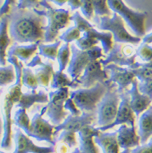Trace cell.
<instances>
[{
  "instance_id": "43",
  "label": "cell",
  "mask_w": 152,
  "mask_h": 153,
  "mask_svg": "<svg viewBox=\"0 0 152 153\" xmlns=\"http://www.w3.org/2000/svg\"><path fill=\"white\" fill-rule=\"evenodd\" d=\"M65 109L68 110V111L70 112L71 115H73V116H80V115H82V112H81V110L76 106V104L73 102V100H72V99H70V98H68V99L65 101Z\"/></svg>"
},
{
  "instance_id": "42",
  "label": "cell",
  "mask_w": 152,
  "mask_h": 153,
  "mask_svg": "<svg viewBox=\"0 0 152 153\" xmlns=\"http://www.w3.org/2000/svg\"><path fill=\"white\" fill-rule=\"evenodd\" d=\"M131 153H152V137L147 143L132 149Z\"/></svg>"
},
{
  "instance_id": "24",
  "label": "cell",
  "mask_w": 152,
  "mask_h": 153,
  "mask_svg": "<svg viewBox=\"0 0 152 153\" xmlns=\"http://www.w3.org/2000/svg\"><path fill=\"white\" fill-rule=\"evenodd\" d=\"M48 102H49V96L45 92L41 91L37 93L35 91H32L31 92L23 93L21 95V100L16 107L27 110L30 108L36 103H48Z\"/></svg>"
},
{
  "instance_id": "3",
  "label": "cell",
  "mask_w": 152,
  "mask_h": 153,
  "mask_svg": "<svg viewBox=\"0 0 152 153\" xmlns=\"http://www.w3.org/2000/svg\"><path fill=\"white\" fill-rule=\"evenodd\" d=\"M111 84L112 83H109L106 81L104 82L97 83L90 88L73 91L69 92L70 99L73 100L76 106L82 112H96L98 104Z\"/></svg>"
},
{
  "instance_id": "2",
  "label": "cell",
  "mask_w": 152,
  "mask_h": 153,
  "mask_svg": "<svg viewBox=\"0 0 152 153\" xmlns=\"http://www.w3.org/2000/svg\"><path fill=\"white\" fill-rule=\"evenodd\" d=\"M70 21H73L75 26L82 33V36L76 42V46L82 51H87L95 47L98 42L102 43V50L108 53L113 47V37L111 33L99 32L94 28L89 21L76 11L71 16Z\"/></svg>"
},
{
  "instance_id": "20",
  "label": "cell",
  "mask_w": 152,
  "mask_h": 153,
  "mask_svg": "<svg viewBox=\"0 0 152 153\" xmlns=\"http://www.w3.org/2000/svg\"><path fill=\"white\" fill-rule=\"evenodd\" d=\"M28 68H33L36 66H40L39 68L35 70V76H37L38 84L43 87H47L50 85V80H52L54 69L53 65L50 63H44L42 61L40 56L37 55L35 56L31 61L27 64Z\"/></svg>"
},
{
  "instance_id": "32",
  "label": "cell",
  "mask_w": 152,
  "mask_h": 153,
  "mask_svg": "<svg viewBox=\"0 0 152 153\" xmlns=\"http://www.w3.org/2000/svg\"><path fill=\"white\" fill-rule=\"evenodd\" d=\"M22 84L27 88L35 91L38 87V82L34 73L29 68H24L22 74Z\"/></svg>"
},
{
  "instance_id": "27",
  "label": "cell",
  "mask_w": 152,
  "mask_h": 153,
  "mask_svg": "<svg viewBox=\"0 0 152 153\" xmlns=\"http://www.w3.org/2000/svg\"><path fill=\"white\" fill-rule=\"evenodd\" d=\"M79 85H80L77 83V82L70 80L66 74L60 71H56L54 73L52 80L50 82V88L56 89V90L65 88V87L75 89L77 88Z\"/></svg>"
},
{
  "instance_id": "22",
  "label": "cell",
  "mask_w": 152,
  "mask_h": 153,
  "mask_svg": "<svg viewBox=\"0 0 152 153\" xmlns=\"http://www.w3.org/2000/svg\"><path fill=\"white\" fill-rule=\"evenodd\" d=\"M94 143L102 148V153H131V149L119 152L117 143V131L112 133L101 132L99 136L94 138Z\"/></svg>"
},
{
  "instance_id": "12",
  "label": "cell",
  "mask_w": 152,
  "mask_h": 153,
  "mask_svg": "<svg viewBox=\"0 0 152 153\" xmlns=\"http://www.w3.org/2000/svg\"><path fill=\"white\" fill-rule=\"evenodd\" d=\"M45 112H47V106L44 107L40 113H37L33 116L31 120L30 132L28 136L35 138L39 142H47L55 147L56 142L54 139V131L56 126L42 117Z\"/></svg>"
},
{
  "instance_id": "41",
  "label": "cell",
  "mask_w": 152,
  "mask_h": 153,
  "mask_svg": "<svg viewBox=\"0 0 152 153\" xmlns=\"http://www.w3.org/2000/svg\"><path fill=\"white\" fill-rule=\"evenodd\" d=\"M16 7L19 9H38V7H40V3L39 1L33 0L18 1L16 3Z\"/></svg>"
},
{
  "instance_id": "13",
  "label": "cell",
  "mask_w": 152,
  "mask_h": 153,
  "mask_svg": "<svg viewBox=\"0 0 152 153\" xmlns=\"http://www.w3.org/2000/svg\"><path fill=\"white\" fill-rule=\"evenodd\" d=\"M120 102L116 117L115 121L109 126L104 127H99L98 130L100 132H103L108 130H111L118 125H128L129 126H135V114L130 106V96L128 93V90L120 94Z\"/></svg>"
},
{
  "instance_id": "45",
  "label": "cell",
  "mask_w": 152,
  "mask_h": 153,
  "mask_svg": "<svg viewBox=\"0 0 152 153\" xmlns=\"http://www.w3.org/2000/svg\"><path fill=\"white\" fill-rule=\"evenodd\" d=\"M56 153H67L68 152V150H70V148L68 147H67L66 145L62 143H58L57 144L56 143ZM55 146V147H56Z\"/></svg>"
},
{
  "instance_id": "21",
  "label": "cell",
  "mask_w": 152,
  "mask_h": 153,
  "mask_svg": "<svg viewBox=\"0 0 152 153\" xmlns=\"http://www.w3.org/2000/svg\"><path fill=\"white\" fill-rule=\"evenodd\" d=\"M98 128L93 126H86L78 132L80 138L79 150L81 153H99L95 146L94 138L100 134Z\"/></svg>"
},
{
  "instance_id": "31",
  "label": "cell",
  "mask_w": 152,
  "mask_h": 153,
  "mask_svg": "<svg viewBox=\"0 0 152 153\" xmlns=\"http://www.w3.org/2000/svg\"><path fill=\"white\" fill-rule=\"evenodd\" d=\"M135 77L142 82L152 79V65L151 63H142L139 68L132 69Z\"/></svg>"
},
{
  "instance_id": "8",
  "label": "cell",
  "mask_w": 152,
  "mask_h": 153,
  "mask_svg": "<svg viewBox=\"0 0 152 153\" xmlns=\"http://www.w3.org/2000/svg\"><path fill=\"white\" fill-rule=\"evenodd\" d=\"M36 12L47 19V25L44 29V42H53L56 41L59 30L65 28L70 22V12L65 9H56L54 7L50 10L36 9Z\"/></svg>"
},
{
  "instance_id": "39",
  "label": "cell",
  "mask_w": 152,
  "mask_h": 153,
  "mask_svg": "<svg viewBox=\"0 0 152 153\" xmlns=\"http://www.w3.org/2000/svg\"><path fill=\"white\" fill-rule=\"evenodd\" d=\"M81 11L84 17L88 21L92 20L94 17V5H93V1H82V7H81Z\"/></svg>"
},
{
  "instance_id": "6",
  "label": "cell",
  "mask_w": 152,
  "mask_h": 153,
  "mask_svg": "<svg viewBox=\"0 0 152 153\" xmlns=\"http://www.w3.org/2000/svg\"><path fill=\"white\" fill-rule=\"evenodd\" d=\"M116 85L114 83L111 84L97 106V124L99 127L109 126L116 117L120 102V93Z\"/></svg>"
},
{
  "instance_id": "15",
  "label": "cell",
  "mask_w": 152,
  "mask_h": 153,
  "mask_svg": "<svg viewBox=\"0 0 152 153\" xmlns=\"http://www.w3.org/2000/svg\"><path fill=\"white\" fill-rule=\"evenodd\" d=\"M103 69L110 71V77L107 81L109 83L116 84L117 90L120 94L127 91V88L132 85V82L135 79L133 72L129 68H123L114 64H110L105 66Z\"/></svg>"
},
{
  "instance_id": "26",
  "label": "cell",
  "mask_w": 152,
  "mask_h": 153,
  "mask_svg": "<svg viewBox=\"0 0 152 153\" xmlns=\"http://www.w3.org/2000/svg\"><path fill=\"white\" fill-rule=\"evenodd\" d=\"M39 44L40 42L32 43L26 46L17 44L12 45L7 51V56H16L21 61L27 62L32 57L33 55L35 53L36 51L38 50Z\"/></svg>"
},
{
  "instance_id": "38",
  "label": "cell",
  "mask_w": 152,
  "mask_h": 153,
  "mask_svg": "<svg viewBox=\"0 0 152 153\" xmlns=\"http://www.w3.org/2000/svg\"><path fill=\"white\" fill-rule=\"evenodd\" d=\"M136 56L145 63H151L152 61V47L142 42L136 50Z\"/></svg>"
},
{
  "instance_id": "28",
  "label": "cell",
  "mask_w": 152,
  "mask_h": 153,
  "mask_svg": "<svg viewBox=\"0 0 152 153\" xmlns=\"http://www.w3.org/2000/svg\"><path fill=\"white\" fill-rule=\"evenodd\" d=\"M13 121H14L15 125L18 126L19 129L23 130L24 132L27 134V136L29 135V132H30L31 121H30V119L27 114L25 109L18 108L16 112H15Z\"/></svg>"
},
{
  "instance_id": "34",
  "label": "cell",
  "mask_w": 152,
  "mask_h": 153,
  "mask_svg": "<svg viewBox=\"0 0 152 153\" xmlns=\"http://www.w3.org/2000/svg\"><path fill=\"white\" fill-rule=\"evenodd\" d=\"M7 60L13 66L16 74V83L15 85H17L19 86L22 85V74H23V64L20 61V59L17 57L13 56H7Z\"/></svg>"
},
{
  "instance_id": "14",
  "label": "cell",
  "mask_w": 152,
  "mask_h": 153,
  "mask_svg": "<svg viewBox=\"0 0 152 153\" xmlns=\"http://www.w3.org/2000/svg\"><path fill=\"white\" fill-rule=\"evenodd\" d=\"M96 114L97 112H82V115L80 116L68 115L63 123L55 127V131H54L55 142L56 139V135L59 131L68 130L73 133H78L86 126H91L95 121Z\"/></svg>"
},
{
  "instance_id": "37",
  "label": "cell",
  "mask_w": 152,
  "mask_h": 153,
  "mask_svg": "<svg viewBox=\"0 0 152 153\" xmlns=\"http://www.w3.org/2000/svg\"><path fill=\"white\" fill-rule=\"evenodd\" d=\"M82 33L80 32V30L76 28L75 25L73 27H70L69 29H67L65 33H63L61 35L59 36V40L64 41L65 43H70L73 41H77L82 36Z\"/></svg>"
},
{
  "instance_id": "53",
  "label": "cell",
  "mask_w": 152,
  "mask_h": 153,
  "mask_svg": "<svg viewBox=\"0 0 152 153\" xmlns=\"http://www.w3.org/2000/svg\"><path fill=\"white\" fill-rule=\"evenodd\" d=\"M2 91H2V90H1V89H0V94H1V93H2Z\"/></svg>"
},
{
  "instance_id": "51",
  "label": "cell",
  "mask_w": 152,
  "mask_h": 153,
  "mask_svg": "<svg viewBox=\"0 0 152 153\" xmlns=\"http://www.w3.org/2000/svg\"><path fill=\"white\" fill-rule=\"evenodd\" d=\"M2 128H3V126H2V121H1V119H0V134L2 132Z\"/></svg>"
},
{
  "instance_id": "36",
  "label": "cell",
  "mask_w": 152,
  "mask_h": 153,
  "mask_svg": "<svg viewBox=\"0 0 152 153\" xmlns=\"http://www.w3.org/2000/svg\"><path fill=\"white\" fill-rule=\"evenodd\" d=\"M94 10L95 16L102 17V16H109L111 17L113 12L108 7V1H93Z\"/></svg>"
},
{
  "instance_id": "23",
  "label": "cell",
  "mask_w": 152,
  "mask_h": 153,
  "mask_svg": "<svg viewBox=\"0 0 152 153\" xmlns=\"http://www.w3.org/2000/svg\"><path fill=\"white\" fill-rule=\"evenodd\" d=\"M138 136L140 143L144 144L152 136V106L141 115L138 121Z\"/></svg>"
},
{
  "instance_id": "54",
  "label": "cell",
  "mask_w": 152,
  "mask_h": 153,
  "mask_svg": "<svg viewBox=\"0 0 152 153\" xmlns=\"http://www.w3.org/2000/svg\"><path fill=\"white\" fill-rule=\"evenodd\" d=\"M0 153H5V152H0Z\"/></svg>"
},
{
  "instance_id": "16",
  "label": "cell",
  "mask_w": 152,
  "mask_h": 153,
  "mask_svg": "<svg viewBox=\"0 0 152 153\" xmlns=\"http://www.w3.org/2000/svg\"><path fill=\"white\" fill-rule=\"evenodd\" d=\"M108 79L107 71L102 68V65L99 60L91 62L85 68L84 73L76 82L82 88L88 89L99 82H104Z\"/></svg>"
},
{
  "instance_id": "56",
  "label": "cell",
  "mask_w": 152,
  "mask_h": 153,
  "mask_svg": "<svg viewBox=\"0 0 152 153\" xmlns=\"http://www.w3.org/2000/svg\"></svg>"
},
{
  "instance_id": "19",
  "label": "cell",
  "mask_w": 152,
  "mask_h": 153,
  "mask_svg": "<svg viewBox=\"0 0 152 153\" xmlns=\"http://www.w3.org/2000/svg\"><path fill=\"white\" fill-rule=\"evenodd\" d=\"M117 131V143L119 147L127 150L135 148L140 144V138L137 134L136 127L121 125Z\"/></svg>"
},
{
  "instance_id": "7",
  "label": "cell",
  "mask_w": 152,
  "mask_h": 153,
  "mask_svg": "<svg viewBox=\"0 0 152 153\" xmlns=\"http://www.w3.org/2000/svg\"><path fill=\"white\" fill-rule=\"evenodd\" d=\"M108 4L112 12L117 13L125 21L136 37L141 38L146 36L145 21L147 17L146 12H138L129 8L123 1H108Z\"/></svg>"
},
{
  "instance_id": "29",
  "label": "cell",
  "mask_w": 152,
  "mask_h": 153,
  "mask_svg": "<svg viewBox=\"0 0 152 153\" xmlns=\"http://www.w3.org/2000/svg\"><path fill=\"white\" fill-rule=\"evenodd\" d=\"M61 46V41L58 40L53 44H43L40 43L38 46V51H39V55L51 59V60H56L57 59V54H58L59 48Z\"/></svg>"
},
{
  "instance_id": "35",
  "label": "cell",
  "mask_w": 152,
  "mask_h": 153,
  "mask_svg": "<svg viewBox=\"0 0 152 153\" xmlns=\"http://www.w3.org/2000/svg\"><path fill=\"white\" fill-rule=\"evenodd\" d=\"M56 143H62L65 144L69 148H73L76 146V133H73L68 130H63L60 134V135L56 138Z\"/></svg>"
},
{
  "instance_id": "40",
  "label": "cell",
  "mask_w": 152,
  "mask_h": 153,
  "mask_svg": "<svg viewBox=\"0 0 152 153\" xmlns=\"http://www.w3.org/2000/svg\"><path fill=\"white\" fill-rule=\"evenodd\" d=\"M138 88L141 94L152 99V79L139 82L138 85Z\"/></svg>"
},
{
  "instance_id": "52",
  "label": "cell",
  "mask_w": 152,
  "mask_h": 153,
  "mask_svg": "<svg viewBox=\"0 0 152 153\" xmlns=\"http://www.w3.org/2000/svg\"><path fill=\"white\" fill-rule=\"evenodd\" d=\"M3 2H1V1H0V7H1V6L3 5Z\"/></svg>"
},
{
  "instance_id": "33",
  "label": "cell",
  "mask_w": 152,
  "mask_h": 153,
  "mask_svg": "<svg viewBox=\"0 0 152 153\" xmlns=\"http://www.w3.org/2000/svg\"><path fill=\"white\" fill-rule=\"evenodd\" d=\"M15 78L16 74L12 65L0 67V87L13 82Z\"/></svg>"
},
{
  "instance_id": "9",
  "label": "cell",
  "mask_w": 152,
  "mask_h": 153,
  "mask_svg": "<svg viewBox=\"0 0 152 153\" xmlns=\"http://www.w3.org/2000/svg\"><path fill=\"white\" fill-rule=\"evenodd\" d=\"M21 86L12 85L8 93L5 95L3 101V135L1 142V147L8 150L12 147V110L15 103H18L21 100Z\"/></svg>"
},
{
  "instance_id": "1",
  "label": "cell",
  "mask_w": 152,
  "mask_h": 153,
  "mask_svg": "<svg viewBox=\"0 0 152 153\" xmlns=\"http://www.w3.org/2000/svg\"><path fill=\"white\" fill-rule=\"evenodd\" d=\"M8 17L9 33L16 42L37 43L44 40L47 21L36 9H19L14 5Z\"/></svg>"
},
{
  "instance_id": "50",
  "label": "cell",
  "mask_w": 152,
  "mask_h": 153,
  "mask_svg": "<svg viewBox=\"0 0 152 153\" xmlns=\"http://www.w3.org/2000/svg\"><path fill=\"white\" fill-rule=\"evenodd\" d=\"M72 153H81V152H80L79 148H75V149L73 150V152Z\"/></svg>"
},
{
  "instance_id": "46",
  "label": "cell",
  "mask_w": 152,
  "mask_h": 153,
  "mask_svg": "<svg viewBox=\"0 0 152 153\" xmlns=\"http://www.w3.org/2000/svg\"><path fill=\"white\" fill-rule=\"evenodd\" d=\"M68 6L71 7V11H75L78 8H81L82 4V1H67Z\"/></svg>"
},
{
  "instance_id": "55",
  "label": "cell",
  "mask_w": 152,
  "mask_h": 153,
  "mask_svg": "<svg viewBox=\"0 0 152 153\" xmlns=\"http://www.w3.org/2000/svg\"><path fill=\"white\" fill-rule=\"evenodd\" d=\"M151 65H152V61H151Z\"/></svg>"
},
{
  "instance_id": "4",
  "label": "cell",
  "mask_w": 152,
  "mask_h": 153,
  "mask_svg": "<svg viewBox=\"0 0 152 153\" xmlns=\"http://www.w3.org/2000/svg\"><path fill=\"white\" fill-rule=\"evenodd\" d=\"M94 22L99 30L111 33L116 43L136 45L141 42L140 38L131 35L126 30L123 19L116 12L112 13L111 17L94 16Z\"/></svg>"
},
{
  "instance_id": "44",
  "label": "cell",
  "mask_w": 152,
  "mask_h": 153,
  "mask_svg": "<svg viewBox=\"0 0 152 153\" xmlns=\"http://www.w3.org/2000/svg\"><path fill=\"white\" fill-rule=\"evenodd\" d=\"M17 2L16 1H4L3 5L0 7V19H2L3 16H7L11 12L12 7L14 6Z\"/></svg>"
},
{
  "instance_id": "30",
  "label": "cell",
  "mask_w": 152,
  "mask_h": 153,
  "mask_svg": "<svg viewBox=\"0 0 152 153\" xmlns=\"http://www.w3.org/2000/svg\"><path fill=\"white\" fill-rule=\"evenodd\" d=\"M71 49L68 43H64L60 46L57 54V60L59 63V71L63 72L68 65L70 59Z\"/></svg>"
},
{
  "instance_id": "25",
  "label": "cell",
  "mask_w": 152,
  "mask_h": 153,
  "mask_svg": "<svg viewBox=\"0 0 152 153\" xmlns=\"http://www.w3.org/2000/svg\"><path fill=\"white\" fill-rule=\"evenodd\" d=\"M8 24L7 16L0 19V65L3 67L6 65L7 49L11 43V39L7 32Z\"/></svg>"
},
{
  "instance_id": "17",
  "label": "cell",
  "mask_w": 152,
  "mask_h": 153,
  "mask_svg": "<svg viewBox=\"0 0 152 153\" xmlns=\"http://www.w3.org/2000/svg\"><path fill=\"white\" fill-rule=\"evenodd\" d=\"M16 149L13 153H54L56 152V147H39L33 143V142L25 135L21 129H16L14 135Z\"/></svg>"
},
{
  "instance_id": "10",
  "label": "cell",
  "mask_w": 152,
  "mask_h": 153,
  "mask_svg": "<svg viewBox=\"0 0 152 153\" xmlns=\"http://www.w3.org/2000/svg\"><path fill=\"white\" fill-rule=\"evenodd\" d=\"M136 49L131 44L116 43L110 51L105 59H100L102 66L114 64L120 67L126 66L130 69L139 68L142 63L136 61Z\"/></svg>"
},
{
  "instance_id": "5",
  "label": "cell",
  "mask_w": 152,
  "mask_h": 153,
  "mask_svg": "<svg viewBox=\"0 0 152 153\" xmlns=\"http://www.w3.org/2000/svg\"><path fill=\"white\" fill-rule=\"evenodd\" d=\"M72 57L67 67V74L76 82L79 79L82 72L91 62L95 61L103 56L102 48L98 46L92 47L87 51H82L77 48L76 44H72L70 47Z\"/></svg>"
},
{
  "instance_id": "47",
  "label": "cell",
  "mask_w": 152,
  "mask_h": 153,
  "mask_svg": "<svg viewBox=\"0 0 152 153\" xmlns=\"http://www.w3.org/2000/svg\"><path fill=\"white\" fill-rule=\"evenodd\" d=\"M39 3H40V7H43V10H50L53 7L50 4V2L48 1H39Z\"/></svg>"
},
{
  "instance_id": "11",
  "label": "cell",
  "mask_w": 152,
  "mask_h": 153,
  "mask_svg": "<svg viewBox=\"0 0 152 153\" xmlns=\"http://www.w3.org/2000/svg\"><path fill=\"white\" fill-rule=\"evenodd\" d=\"M69 89L67 87L50 91L49 102L47 105V116L53 126H59L67 118V112L65 109V101L68 99Z\"/></svg>"
},
{
  "instance_id": "18",
  "label": "cell",
  "mask_w": 152,
  "mask_h": 153,
  "mask_svg": "<svg viewBox=\"0 0 152 153\" xmlns=\"http://www.w3.org/2000/svg\"><path fill=\"white\" fill-rule=\"evenodd\" d=\"M138 85V79L135 78L132 82L130 90H128V93L130 96V106L136 117H139L141 114H142L148 109L152 103V99L139 92Z\"/></svg>"
},
{
  "instance_id": "49",
  "label": "cell",
  "mask_w": 152,
  "mask_h": 153,
  "mask_svg": "<svg viewBox=\"0 0 152 153\" xmlns=\"http://www.w3.org/2000/svg\"><path fill=\"white\" fill-rule=\"evenodd\" d=\"M51 3H55V4H56V5H58L59 7H61L66 3H67V1H63V0L62 1H51Z\"/></svg>"
},
{
  "instance_id": "48",
  "label": "cell",
  "mask_w": 152,
  "mask_h": 153,
  "mask_svg": "<svg viewBox=\"0 0 152 153\" xmlns=\"http://www.w3.org/2000/svg\"><path fill=\"white\" fill-rule=\"evenodd\" d=\"M142 42L143 43H147V44H151L152 43V32L151 33L146 34L143 38H142Z\"/></svg>"
}]
</instances>
